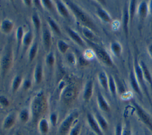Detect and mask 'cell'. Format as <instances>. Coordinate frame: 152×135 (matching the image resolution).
<instances>
[{
	"instance_id": "obj_13",
	"label": "cell",
	"mask_w": 152,
	"mask_h": 135,
	"mask_svg": "<svg viewBox=\"0 0 152 135\" xmlns=\"http://www.w3.org/2000/svg\"><path fill=\"white\" fill-rule=\"evenodd\" d=\"M17 116L15 112H10L4 118L2 127L4 130H9L14 127L15 124Z\"/></svg>"
},
{
	"instance_id": "obj_15",
	"label": "cell",
	"mask_w": 152,
	"mask_h": 135,
	"mask_svg": "<svg viewBox=\"0 0 152 135\" xmlns=\"http://www.w3.org/2000/svg\"><path fill=\"white\" fill-rule=\"evenodd\" d=\"M129 82H130V85L133 89V91L140 97H142V91L141 90V88L137 81V79L135 77L134 69L131 70L129 74Z\"/></svg>"
},
{
	"instance_id": "obj_23",
	"label": "cell",
	"mask_w": 152,
	"mask_h": 135,
	"mask_svg": "<svg viewBox=\"0 0 152 135\" xmlns=\"http://www.w3.org/2000/svg\"><path fill=\"white\" fill-rule=\"evenodd\" d=\"M139 63H140V66L141 68L143 76L144 78L145 82L147 83H148L150 85V87L152 88V76H151V73H150L148 67L147 66L146 64L142 60L140 61Z\"/></svg>"
},
{
	"instance_id": "obj_6",
	"label": "cell",
	"mask_w": 152,
	"mask_h": 135,
	"mask_svg": "<svg viewBox=\"0 0 152 135\" xmlns=\"http://www.w3.org/2000/svg\"><path fill=\"white\" fill-rule=\"evenodd\" d=\"M132 104L139 119L147 126L149 130L152 131V120L151 119L149 114L140 105H139L135 101H132Z\"/></svg>"
},
{
	"instance_id": "obj_11",
	"label": "cell",
	"mask_w": 152,
	"mask_h": 135,
	"mask_svg": "<svg viewBox=\"0 0 152 135\" xmlns=\"http://www.w3.org/2000/svg\"><path fill=\"white\" fill-rule=\"evenodd\" d=\"M137 12L140 20V22L142 24L146 18L148 12V5L146 1H142L137 7Z\"/></svg>"
},
{
	"instance_id": "obj_53",
	"label": "cell",
	"mask_w": 152,
	"mask_h": 135,
	"mask_svg": "<svg viewBox=\"0 0 152 135\" xmlns=\"http://www.w3.org/2000/svg\"><path fill=\"white\" fill-rule=\"evenodd\" d=\"M116 21H115L113 22V27L114 28V30H116L118 27H119V24H116Z\"/></svg>"
},
{
	"instance_id": "obj_9",
	"label": "cell",
	"mask_w": 152,
	"mask_h": 135,
	"mask_svg": "<svg viewBox=\"0 0 152 135\" xmlns=\"http://www.w3.org/2000/svg\"><path fill=\"white\" fill-rule=\"evenodd\" d=\"M86 119L87 124L92 131L95 133L97 135H104L103 131L100 128L94 115L90 112L87 113Z\"/></svg>"
},
{
	"instance_id": "obj_35",
	"label": "cell",
	"mask_w": 152,
	"mask_h": 135,
	"mask_svg": "<svg viewBox=\"0 0 152 135\" xmlns=\"http://www.w3.org/2000/svg\"><path fill=\"white\" fill-rule=\"evenodd\" d=\"M108 79H109V83H108L109 91L110 92L113 98H116L117 96V86H116L115 81L113 77L111 75H109L108 76Z\"/></svg>"
},
{
	"instance_id": "obj_51",
	"label": "cell",
	"mask_w": 152,
	"mask_h": 135,
	"mask_svg": "<svg viewBox=\"0 0 152 135\" xmlns=\"http://www.w3.org/2000/svg\"><path fill=\"white\" fill-rule=\"evenodd\" d=\"M79 62L81 65H86L88 63V60H87L84 57H82L80 58Z\"/></svg>"
},
{
	"instance_id": "obj_52",
	"label": "cell",
	"mask_w": 152,
	"mask_h": 135,
	"mask_svg": "<svg viewBox=\"0 0 152 135\" xmlns=\"http://www.w3.org/2000/svg\"><path fill=\"white\" fill-rule=\"evenodd\" d=\"M147 50H148V53L150 56V57L152 59V43L150 44L147 48Z\"/></svg>"
},
{
	"instance_id": "obj_49",
	"label": "cell",
	"mask_w": 152,
	"mask_h": 135,
	"mask_svg": "<svg viewBox=\"0 0 152 135\" xmlns=\"http://www.w3.org/2000/svg\"><path fill=\"white\" fill-rule=\"evenodd\" d=\"M148 12H149V13L150 14V17H151V27H152V0L149 1Z\"/></svg>"
},
{
	"instance_id": "obj_26",
	"label": "cell",
	"mask_w": 152,
	"mask_h": 135,
	"mask_svg": "<svg viewBox=\"0 0 152 135\" xmlns=\"http://www.w3.org/2000/svg\"><path fill=\"white\" fill-rule=\"evenodd\" d=\"M17 118L20 122L23 124H26L28 123L30 119L31 118V114L30 110L27 108H23L18 114Z\"/></svg>"
},
{
	"instance_id": "obj_44",
	"label": "cell",
	"mask_w": 152,
	"mask_h": 135,
	"mask_svg": "<svg viewBox=\"0 0 152 135\" xmlns=\"http://www.w3.org/2000/svg\"><path fill=\"white\" fill-rule=\"evenodd\" d=\"M84 57L87 60H90L91 59H93L95 56V53L93 51V50H91V49H87L83 55Z\"/></svg>"
},
{
	"instance_id": "obj_43",
	"label": "cell",
	"mask_w": 152,
	"mask_h": 135,
	"mask_svg": "<svg viewBox=\"0 0 152 135\" xmlns=\"http://www.w3.org/2000/svg\"><path fill=\"white\" fill-rule=\"evenodd\" d=\"M132 130L129 121H126L122 127V135H132Z\"/></svg>"
},
{
	"instance_id": "obj_50",
	"label": "cell",
	"mask_w": 152,
	"mask_h": 135,
	"mask_svg": "<svg viewBox=\"0 0 152 135\" xmlns=\"http://www.w3.org/2000/svg\"><path fill=\"white\" fill-rule=\"evenodd\" d=\"M23 2L24 4V5H26V7H31L32 5L33 4V1H30V0H24L23 1Z\"/></svg>"
},
{
	"instance_id": "obj_54",
	"label": "cell",
	"mask_w": 152,
	"mask_h": 135,
	"mask_svg": "<svg viewBox=\"0 0 152 135\" xmlns=\"http://www.w3.org/2000/svg\"><path fill=\"white\" fill-rule=\"evenodd\" d=\"M86 135H97V134L95 133H94L93 131H92L91 130H90L87 132Z\"/></svg>"
},
{
	"instance_id": "obj_34",
	"label": "cell",
	"mask_w": 152,
	"mask_h": 135,
	"mask_svg": "<svg viewBox=\"0 0 152 135\" xmlns=\"http://www.w3.org/2000/svg\"><path fill=\"white\" fill-rule=\"evenodd\" d=\"M110 51L112 54L117 57H119L121 56L122 52V47L121 44L118 41H113L110 44Z\"/></svg>"
},
{
	"instance_id": "obj_4",
	"label": "cell",
	"mask_w": 152,
	"mask_h": 135,
	"mask_svg": "<svg viewBox=\"0 0 152 135\" xmlns=\"http://www.w3.org/2000/svg\"><path fill=\"white\" fill-rule=\"evenodd\" d=\"M78 117V112L77 111H73L68 114L66 117L61 123L58 131L61 134L68 133L71 127L77 123Z\"/></svg>"
},
{
	"instance_id": "obj_55",
	"label": "cell",
	"mask_w": 152,
	"mask_h": 135,
	"mask_svg": "<svg viewBox=\"0 0 152 135\" xmlns=\"http://www.w3.org/2000/svg\"><path fill=\"white\" fill-rule=\"evenodd\" d=\"M144 135H151V133L147 130H144Z\"/></svg>"
},
{
	"instance_id": "obj_17",
	"label": "cell",
	"mask_w": 152,
	"mask_h": 135,
	"mask_svg": "<svg viewBox=\"0 0 152 135\" xmlns=\"http://www.w3.org/2000/svg\"><path fill=\"white\" fill-rule=\"evenodd\" d=\"M61 93V97L65 102H70L73 100L76 96V91L71 86H65Z\"/></svg>"
},
{
	"instance_id": "obj_8",
	"label": "cell",
	"mask_w": 152,
	"mask_h": 135,
	"mask_svg": "<svg viewBox=\"0 0 152 135\" xmlns=\"http://www.w3.org/2000/svg\"><path fill=\"white\" fill-rule=\"evenodd\" d=\"M42 41L45 51L48 53L50 50L52 43V33L48 27H44L42 33Z\"/></svg>"
},
{
	"instance_id": "obj_31",
	"label": "cell",
	"mask_w": 152,
	"mask_h": 135,
	"mask_svg": "<svg viewBox=\"0 0 152 135\" xmlns=\"http://www.w3.org/2000/svg\"><path fill=\"white\" fill-rule=\"evenodd\" d=\"M81 32L83 36L86 38L87 40L90 42H93L96 40V36L94 31L90 28L83 26L81 28Z\"/></svg>"
},
{
	"instance_id": "obj_40",
	"label": "cell",
	"mask_w": 152,
	"mask_h": 135,
	"mask_svg": "<svg viewBox=\"0 0 152 135\" xmlns=\"http://www.w3.org/2000/svg\"><path fill=\"white\" fill-rule=\"evenodd\" d=\"M65 54V59L68 64L71 65H75L77 63V57L73 52H67Z\"/></svg>"
},
{
	"instance_id": "obj_24",
	"label": "cell",
	"mask_w": 152,
	"mask_h": 135,
	"mask_svg": "<svg viewBox=\"0 0 152 135\" xmlns=\"http://www.w3.org/2000/svg\"><path fill=\"white\" fill-rule=\"evenodd\" d=\"M97 79L99 84L102 86V88L106 91L108 92V83H109V79L108 76L107 75L106 73L104 71H101L98 73Z\"/></svg>"
},
{
	"instance_id": "obj_29",
	"label": "cell",
	"mask_w": 152,
	"mask_h": 135,
	"mask_svg": "<svg viewBox=\"0 0 152 135\" xmlns=\"http://www.w3.org/2000/svg\"><path fill=\"white\" fill-rule=\"evenodd\" d=\"M137 1L135 0H131L129 1V6H128V12H129V25L131 26L135 13L137 12Z\"/></svg>"
},
{
	"instance_id": "obj_47",
	"label": "cell",
	"mask_w": 152,
	"mask_h": 135,
	"mask_svg": "<svg viewBox=\"0 0 152 135\" xmlns=\"http://www.w3.org/2000/svg\"><path fill=\"white\" fill-rule=\"evenodd\" d=\"M132 92L130 91H125L122 94H121V97L124 100H127L129 99L132 98Z\"/></svg>"
},
{
	"instance_id": "obj_10",
	"label": "cell",
	"mask_w": 152,
	"mask_h": 135,
	"mask_svg": "<svg viewBox=\"0 0 152 135\" xmlns=\"http://www.w3.org/2000/svg\"><path fill=\"white\" fill-rule=\"evenodd\" d=\"M54 5L58 13L61 17L65 19L69 18V9L64 1L56 0L54 1Z\"/></svg>"
},
{
	"instance_id": "obj_27",
	"label": "cell",
	"mask_w": 152,
	"mask_h": 135,
	"mask_svg": "<svg viewBox=\"0 0 152 135\" xmlns=\"http://www.w3.org/2000/svg\"><path fill=\"white\" fill-rule=\"evenodd\" d=\"M96 14L97 17L103 22L109 23L112 22V17L102 7H97L96 9Z\"/></svg>"
},
{
	"instance_id": "obj_5",
	"label": "cell",
	"mask_w": 152,
	"mask_h": 135,
	"mask_svg": "<svg viewBox=\"0 0 152 135\" xmlns=\"http://www.w3.org/2000/svg\"><path fill=\"white\" fill-rule=\"evenodd\" d=\"M134 72L135 75V77L137 79V81L141 88L142 91L144 92V93L145 94V95L147 96L148 100L149 101V102L150 103V104L152 105V101L151 99V98L150 97L148 89H147V86L146 85V82L144 79V78L143 76V74H142V69L141 68L140 66V63L138 61V59L135 57V59H134Z\"/></svg>"
},
{
	"instance_id": "obj_22",
	"label": "cell",
	"mask_w": 152,
	"mask_h": 135,
	"mask_svg": "<svg viewBox=\"0 0 152 135\" xmlns=\"http://www.w3.org/2000/svg\"><path fill=\"white\" fill-rule=\"evenodd\" d=\"M123 29L125 33L126 36L127 37L128 35V27L129 24V12H128V6L125 4L124 9H123Z\"/></svg>"
},
{
	"instance_id": "obj_41",
	"label": "cell",
	"mask_w": 152,
	"mask_h": 135,
	"mask_svg": "<svg viewBox=\"0 0 152 135\" xmlns=\"http://www.w3.org/2000/svg\"><path fill=\"white\" fill-rule=\"evenodd\" d=\"M41 4L43 8H45L49 11H52L54 8V4H53L52 1L49 0H43L41 1Z\"/></svg>"
},
{
	"instance_id": "obj_30",
	"label": "cell",
	"mask_w": 152,
	"mask_h": 135,
	"mask_svg": "<svg viewBox=\"0 0 152 135\" xmlns=\"http://www.w3.org/2000/svg\"><path fill=\"white\" fill-rule=\"evenodd\" d=\"M47 23L48 25V27L49 28V29H50L52 31H53L58 36L61 35V30L59 25L56 22V21L54 20L52 17H48L47 18Z\"/></svg>"
},
{
	"instance_id": "obj_33",
	"label": "cell",
	"mask_w": 152,
	"mask_h": 135,
	"mask_svg": "<svg viewBox=\"0 0 152 135\" xmlns=\"http://www.w3.org/2000/svg\"><path fill=\"white\" fill-rule=\"evenodd\" d=\"M23 82V77L20 75H15L11 82V91L13 93L16 92L22 85Z\"/></svg>"
},
{
	"instance_id": "obj_3",
	"label": "cell",
	"mask_w": 152,
	"mask_h": 135,
	"mask_svg": "<svg viewBox=\"0 0 152 135\" xmlns=\"http://www.w3.org/2000/svg\"><path fill=\"white\" fill-rule=\"evenodd\" d=\"M14 62L12 49L7 46L2 52L0 57V73L2 78H4L11 69Z\"/></svg>"
},
{
	"instance_id": "obj_39",
	"label": "cell",
	"mask_w": 152,
	"mask_h": 135,
	"mask_svg": "<svg viewBox=\"0 0 152 135\" xmlns=\"http://www.w3.org/2000/svg\"><path fill=\"white\" fill-rule=\"evenodd\" d=\"M81 124L79 122H77L70 129L68 135H80L81 131Z\"/></svg>"
},
{
	"instance_id": "obj_2",
	"label": "cell",
	"mask_w": 152,
	"mask_h": 135,
	"mask_svg": "<svg viewBox=\"0 0 152 135\" xmlns=\"http://www.w3.org/2000/svg\"><path fill=\"white\" fill-rule=\"evenodd\" d=\"M64 2L72 12L77 21L81 24L83 26L90 28L94 32L97 31V28L93 20L79 5L72 1H65Z\"/></svg>"
},
{
	"instance_id": "obj_45",
	"label": "cell",
	"mask_w": 152,
	"mask_h": 135,
	"mask_svg": "<svg viewBox=\"0 0 152 135\" xmlns=\"http://www.w3.org/2000/svg\"><path fill=\"white\" fill-rule=\"evenodd\" d=\"M10 102L8 98L3 95H0V105L2 107L7 108L10 106Z\"/></svg>"
},
{
	"instance_id": "obj_21",
	"label": "cell",
	"mask_w": 152,
	"mask_h": 135,
	"mask_svg": "<svg viewBox=\"0 0 152 135\" xmlns=\"http://www.w3.org/2000/svg\"><path fill=\"white\" fill-rule=\"evenodd\" d=\"M49 121L45 118H41L37 123V128L40 134L46 135L48 133L50 128Z\"/></svg>"
},
{
	"instance_id": "obj_36",
	"label": "cell",
	"mask_w": 152,
	"mask_h": 135,
	"mask_svg": "<svg viewBox=\"0 0 152 135\" xmlns=\"http://www.w3.org/2000/svg\"><path fill=\"white\" fill-rule=\"evenodd\" d=\"M56 47H57L58 50L61 54H65L68 52L70 47V46L65 40L60 39V40H58L56 43Z\"/></svg>"
},
{
	"instance_id": "obj_14",
	"label": "cell",
	"mask_w": 152,
	"mask_h": 135,
	"mask_svg": "<svg viewBox=\"0 0 152 135\" xmlns=\"http://www.w3.org/2000/svg\"><path fill=\"white\" fill-rule=\"evenodd\" d=\"M97 103L101 111L105 112H109L110 111V105L100 91H98L97 92Z\"/></svg>"
},
{
	"instance_id": "obj_32",
	"label": "cell",
	"mask_w": 152,
	"mask_h": 135,
	"mask_svg": "<svg viewBox=\"0 0 152 135\" xmlns=\"http://www.w3.org/2000/svg\"><path fill=\"white\" fill-rule=\"evenodd\" d=\"M24 34V31L22 26H18L15 31V38L17 44V51L18 52L22 45V41Z\"/></svg>"
},
{
	"instance_id": "obj_16",
	"label": "cell",
	"mask_w": 152,
	"mask_h": 135,
	"mask_svg": "<svg viewBox=\"0 0 152 135\" xmlns=\"http://www.w3.org/2000/svg\"><path fill=\"white\" fill-rule=\"evenodd\" d=\"M93 82L91 80L87 81L86 83L83 92V99L85 102H88L93 94Z\"/></svg>"
},
{
	"instance_id": "obj_12",
	"label": "cell",
	"mask_w": 152,
	"mask_h": 135,
	"mask_svg": "<svg viewBox=\"0 0 152 135\" xmlns=\"http://www.w3.org/2000/svg\"><path fill=\"white\" fill-rule=\"evenodd\" d=\"M66 31L70 38L81 47H86V43L83 38L74 30L70 27H66Z\"/></svg>"
},
{
	"instance_id": "obj_28",
	"label": "cell",
	"mask_w": 152,
	"mask_h": 135,
	"mask_svg": "<svg viewBox=\"0 0 152 135\" xmlns=\"http://www.w3.org/2000/svg\"><path fill=\"white\" fill-rule=\"evenodd\" d=\"M39 50V45L37 41H34L28 49V60L30 63L32 62L37 56Z\"/></svg>"
},
{
	"instance_id": "obj_20",
	"label": "cell",
	"mask_w": 152,
	"mask_h": 135,
	"mask_svg": "<svg viewBox=\"0 0 152 135\" xmlns=\"http://www.w3.org/2000/svg\"><path fill=\"white\" fill-rule=\"evenodd\" d=\"M43 78V68L41 63H37L34 67L33 71V80L35 83L39 84L42 82Z\"/></svg>"
},
{
	"instance_id": "obj_1",
	"label": "cell",
	"mask_w": 152,
	"mask_h": 135,
	"mask_svg": "<svg viewBox=\"0 0 152 135\" xmlns=\"http://www.w3.org/2000/svg\"><path fill=\"white\" fill-rule=\"evenodd\" d=\"M47 107V99L44 93L42 91L37 92L33 97L30 104L29 110L32 121H39L46 111Z\"/></svg>"
},
{
	"instance_id": "obj_25",
	"label": "cell",
	"mask_w": 152,
	"mask_h": 135,
	"mask_svg": "<svg viewBox=\"0 0 152 135\" xmlns=\"http://www.w3.org/2000/svg\"><path fill=\"white\" fill-rule=\"evenodd\" d=\"M94 116L102 130L103 132L107 131L109 127V124L106 118L99 112H96Z\"/></svg>"
},
{
	"instance_id": "obj_37",
	"label": "cell",
	"mask_w": 152,
	"mask_h": 135,
	"mask_svg": "<svg viewBox=\"0 0 152 135\" xmlns=\"http://www.w3.org/2000/svg\"><path fill=\"white\" fill-rule=\"evenodd\" d=\"M31 20L34 30L37 33H39L41 28V20L39 15L36 13L33 14L31 16Z\"/></svg>"
},
{
	"instance_id": "obj_46",
	"label": "cell",
	"mask_w": 152,
	"mask_h": 135,
	"mask_svg": "<svg viewBox=\"0 0 152 135\" xmlns=\"http://www.w3.org/2000/svg\"><path fill=\"white\" fill-rule=\"evenodd\" d=\"M22 86L23 88L27 91L31 87V82L30 79H26L23 81V83H22Z\"/></svg>"
},
{
	"instance_id": "obj_42",
	"label": "cell",
	"mask_w": 152,
	"mask_h": 135,
	"mask_svg": "<svg viewBox=\"0 0 152 135\" xmlns=\"http://www.w3.org/2000/svg\"><path fill=\"white\" fill-rule=\"evenodd\" d=\"M49 123L52 126H53V127L56 126L58 123V114L56 112H51L49 115Z\"/></svg>"
},
{
	"instance_id": "obj_19",
	"label": "cell",
	"mask_w": 152,
	"mask_h": 135,
	"mask_svg": "<svg viewBox=\"0 0 152 135\" xmlns=\"http://www.w3.org/2000/svg\"><path fill=\"white\" fill-rule=\"evenodd\" d=\"M34 42V36L31 31L28 30L24 33L23 41H22V45L23 49L24 51L28 49L31 45Z\"/></svg>"
},
{
	"instance_id": "obj_7",
	"label": "cell",
	"mask_w": 152,
	"mask_h": 135,
	"mask_svg": "<svg viewBox=\"0 0 152 135\" xmlns=\"http://www.w3.org/2000/svg\"><path fill=\"white\" fill-rule=\"evenodd\" d=\"M92 45L93 46V51L95 53L96 57H97V59L106 66L113 67L114 63L111 56L108 53V52L105 49L98 47L94 44Z\"/></svg>"
},
{
	"instance_id": "obj_18",
	"label": "cell",
	"mask_w": 152,
	"mask_h": 135,
	"mask_svg": "<svg viewBox=\"0 0 152 135\" xmlns=\"http://www.w3.org/2000/svg\"><path fill=\"white\" fill-rule=\"evenodd\" d=\"M14 27V22L10 19L5 18L0 23V31L4 34H9L12 31Z\"/></svg>"
},
{
	"instance_id": "obj_38",
	"label": "cell",
	"mask_w": 152,
	"mask_h": 135,
	"mask_svg": "<svg viewBox=\"0 0 152 135\" xmlns=\"http://www.w3.org/2000/svg\"><path fill=\"white\" fill-rule=\"evenodd\" d=\"M55 63V56L54 53L52 52H49L47 53L45 57V63L46 65L49 67L52 68L53 66Z\"/></svg>"
},
{
	"instance_id": "obj_48",
	"label": "cell",
	"mask_w": 152,
	"mask_h": 135,
	"mask_svg": "<svg viewBox=\"0 0 152 135\" xmlns=\"http://www.w3.org/2000/svg\"><path fill=\"white\" fill-rule=\"evenodd\" d=\"M122 127L123 125L121 123H118L115 127V135H122Z\"/></svg>"
}]
</instances>
